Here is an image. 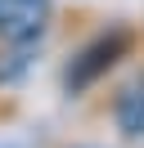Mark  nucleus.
<instances>
[{
	"instance_id": "nucleus-1",
	"label": "nucleus",
	"mask_w": 144,
	"mask_h": 148,
	"mask_svg": "<svg viewBox=\"0 0 144 148\" xmlns=\"http://www.w3.org/2000/svg\"><path fill=\"white\" fill-rule=\"evenodd\" d=\"M135 49H140V27H135V23H108V27H99L95 36H86L68 54V63H63V90H68L72 99H81V94L95 90L113 67H122Z\"/></svg>"
},
{
	"instance_id": "nucleus-2",
	"label": "nucleus",
	"mask_w": 144,
	"mask_h": 148,
	"mask_svg": "<svg viewBox=\"0 0 144 148\" xmlns=\"http://www.w3.org/2000/svg\"><path fill=\"white\" fill-rule=\"evenodd\" d=\"M54 18V0H0V45H41Z\"/></svg>"
},
{
	"instance_id": "nucleus-3",
	"label": "nucleus",
	"mask_w": 144,
	"mask_h": 148,
	"mask_svg": "<svg viewBox=\"0 0 144 148\" xmlns=\"http://www.w3.org/2000/svg\"><path fill=\"white\" fill-rule=\"evenodd\" d=\"M113 126L126 139H144V67H135L113 94Z\"/></svg>"
},
{
	"instance_id": "nucleus-4",
	"label": "nucleus",
	"mask_w": 144,
	"mask_h": 148,
	"mask_svg": "<svg viewBox=\"0 0 144 148\" xmlns=\"http://www.w3.org/2000/svg\"><path fill=\"white\" fill-rule=\"evenodd\" d=\"M41 45H0V90L23 85V76L32 72V58Z\"/></svg>"
}]
</instances>
